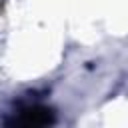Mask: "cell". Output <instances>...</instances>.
Masks as SVG:
<instances>
[{"label": "cell", "instance_id": "6da1fadb", "mask_svg": "<svg viewBox=\"0 0 128 128\" xmlns=\"http://www.w3.org/2000/svg\"><path fill=\"white\" fill-rule=\"evenodd\" d=\"M52 122V114L48 108H40V106H30L20 110V114L12 120V124L18 126H44Z\"/></svg>", "mask_w": 128, "mask_h": 128}]
</instances>
